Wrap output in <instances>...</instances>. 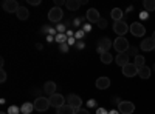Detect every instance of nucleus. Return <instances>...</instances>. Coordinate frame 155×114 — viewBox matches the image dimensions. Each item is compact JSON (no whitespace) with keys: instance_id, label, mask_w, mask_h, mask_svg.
<instances>
[{"instance_id":"obj_1","label":"nucleus","mask_w":155,"mask_h":114,"mask_svg":"<svg viewBox=\"0 0 155 114\" xmlns=\"http://www.w3.org/2000/svg\"><path fill=\"white\" fill-rule=\"evenodd\" d=\"M113 48L120 54V53H127V49L130 46H129V42H127L126 37H116V40L113 42Z\"/></svg>"},{"instance_id":"obj_2","label":"nucleus","mask_w":155,"mask_h":114,"mask_svg":"<svg viewBox=\"0 0 155 114\" xmlns=\"http://www.w3.org/2000/svg\"><path fill=\"white\" fill-rule=\"evenodd\" d=\"M112 40L109 39V37H101V39L98 40V53L99 56L104 54V53H109V49L112 48Z\"/></svg>"},{"instance_id":"obj_3","label":"nucleus","mask_w":155,"mask_h":114,"mask_svg":"<svg viewBox=\"0 0 155 114\" xmlns=\"http://www.w3.org/2000/svg\"><path fill=\"white\" fill-rule=\"evenodd\" d=\"M34 109L36 111H41V112H44V111H47L51 105H50V100L47 99V97H37L36 100H34Z\"/></svg>"},{"instance_id":"obj_4","label":"nucleus","mask_w":155,"mask_h":114,"mask_svg":"<svg viewBox=\"0 0 155 114\" xmlns=\"http://www.w3.org/2000/svg\"><path fill=\"white\" fill-rule=\"evenodd\" d=\"M113 31L118 34L120 37H123L127 31H130V26H129L124 20H120V22H115L113 23Z\"/></svg>"},{"instance_id":"obj_5","label":"nucleus","mask_w":155,"mask_h":114,"mask_svg":"<svg viewBox=\"0 0 155 114\" xmlns=\"http://www.w3.org/2000/svg\"><path fill=\"white\" fill-rule=\"evenodd\" d=\"M48 100H50V105L54 106V108L58 109V108H61L62 105H65V100H67V99L64 97L62 94H58V93H56V94H53V96H50Z\"/></svg>"},{"instance_id":"obj_6","label":"nucleus","mask_w":155,"mask_h":114,"mask_svg":"<svg viewBox=\"0 0 155 114\" xmlns=\"http://www.w3.org/2000/svg\"><path fill=\"white\" fill-rule=\"evenodd\" d=\"M118 111L121 114H132L135 111V105L132 102H129V100H123V102L118 103Z\"/></svg>"},{"instance_id":"obj_7","label":"nucleus","mask_w":155,"mask_h":114,"mask_svg":"<svg viewBox=\"0 0 155 114\" xmlns=\"http://www.w3.org/2000/svg\"><path fill=\"white\" fill-rule=\"evenodd\" d=\"M130 32L134 37H143L146 34V28H144V25H141L140 22H135L130 25Z\"/></svg>"},{"instance_id":"obj_8","label":"nucleus","mask_w":155,"mask_h":114,"mask_svg":"<svg viewBox=\"0 0 155 114\" xmlns=\"http://www.w3.org/2000/svg\"><path fill=\"white\" fill-rule=\"evenodd\" d=\"M62 17H64V12H62V9L58 8V6L51 8L50 12H48V20H50V22H59V20H62Z\"/></svg>"},{"instance_id":"obj_9","label":"nucleus","mask_w":155,"mask_h":114,"mask_svg":"<svg viewBox=\"0 0 155 114\" xmlns=\"http://www.w3.org/2000/svg\"><path fill=\"white\" fill-rule=\"evenodd\" d=\"M67 103H68L70 106H73L74 109H79V108L82 106V99L78 96V94H70V96L67 97Z\"/></svg>"},{"instance_id":"obj_10","label":"nucleus","mask_w":155,"mask_h":114,"mask_svg":"<svg viewBox=\"0 0 155 114\" xmlns=\"http://www.w3.org/2000/svg\"><path fill=\"white\" fill-rule=\"evenodd\" d=\"M19 3L16 2V0H5V2H3V9L6 11V12H9V14H11V12H17L19 11Z\"/></svg>"},{"instance_id":"obj_11","label":"nucleus","mask_w":155,"mask_h":114,"mask_svg":"<svg viewBox=\"0 0 155 114\" xmlns=\"http://www.w3.org/2000/svg\"><path fill=\"white\" fill-rule=\"evenodd\" d=\"M123 74L126 77H134V75H138V68L134 63H127L126 66H123Z\"/></svg>"},{"instance_id":"obj_12","label":"nucleus","mask_w":155,"mask_h":114,"mask_svg":"<svg viewBox=\"0 0 155 114\" xmlns=\"http://www.w3.org/2000/svg\"><path fill=\"white\" fill-rule=\"evenodd\" d=\"M85 19L90 22V23H98L99 22V11L98 9H95V8H90L88 11H87V14H85Z\"/></svg>"},{"instance_id":"obj_13","label":"nucleus","mask_w":155,"mask_h":114,"mask_svg":"<svg viewBox=\"0 0 155 114\" xmlns=\"http://www.w3.org/2000/svg\"><path fill=\"white\" fill-rule=\"evenodd\" d=\"M140 48L143 49V51H155V43H153V40H152V37H146V39L141 42V45H140Z\"/></svg>"},{"instance_id":"obj_14","label":"nucleus","mask_w":155,"mask_h":114,"mask_svg":"<svg viewBox=\"0 0 155 114\" xmlns=\"http://www.w3.org/2000/svg\"><path fill=\"white\" fill-rule=\"evenodd\" d=\"M95 85H96V88L98 90H106V88H109L110 86V79L109 77H98L96 79V82H95Z\"/></svg>"},{"instance_id":"obj_15","label":"nucleus","mask_w":155,"mask_h":114,"mask_svg":"<svg viewBox=\"0 0 155 114\" xmlns=\"http://www.w3.org/2000/svg\"><path fill=\"white\" fill-rule=\"evenodd\" d=\"M116 63H118V65L123 68V66H126L127 63H129V54L127 53H120L118 56H116Z\"/></svg>"},{"instance_id":"obj_16","label":"nucleus","mask_w":155,"mask_h":114,"mask_svg":"<svg viewBox=\"0 0 155 114\" xmlns=\"http://www.w3.org/2000/svg\"><path fill=\"white\" fill-rule=\"evenodd\" d=\"M44 91L48 94V96H53V94H56V83L54 82H45V85H44Z\"/></svg>"},{"instance_id":"obj_17","label":"nucleus","mask_w":155,"mask_h":114,"mask_svg":"<svg viewBox=\"0 0 155 114\" xmlns=\"http://www.w3.org/2000/svg\"><path fill=\"white\" fill-rule=\"evenodd\" d=\"M150 74H152V71H150V68H149L147 65L138 68V75H140L141 79H149V77H150Z\"/></svg>"},{"instance_id":"obj_18","label":"nucleus","mask_w":155,"mask_h":114,"mask_svg":"<svg viewBox=\"0 0 155 114\" xmlns=\"http://www.w3.org/2000/svg\"><path fill=\"white\" fill-rule=\"evenodd\" d=\"M56 112H58V114H74L76 109H74L73 106H70L68 103H65V105H62L61 108H58Z\"/></svg>"},{"instance_id":"obj_19","label":"nucleus","mask_w":155,"mask_h":114,"mask_svg":"<svg viewBox=\"0 0 155 114\" xmlns=\"http://www.w3.org/2000/svg\"><path fill=\"white\" fill-rule=\"evenodd\" d=\"M65 5H67V8H68L70 11H78L82 3H81V0H67Z\"/></svg>"},{"instance_id":"obj_20","label":"nucleus","mask_w":155,"mask_h":114,"mask_svg":"<svg viewBox=\"0 0 155 114\" xmlns=\"http://www.w3.org/2000/svg\"><path fill=\"white\" fill-rule=\"evenodd\" d=\"M17 14V17H19V20H27L28 17H30V11L25 8V6H20L19 8V11L16 12Z\"/></svg>"},{"instance_id":"obj_21","label":"nucleus","mask_w":155,"mask_h":114,"mask_svg":"<svg viewBox=\"0 0 155 114\" xmlns=\"http://www.w3.org/2000/svg\"><path fill=\"white\" fill-rule=\"evenodd\" d=\"M110 16H112V19L115 22H120V20H123V11L120 8H113L112 12H110Z\"/></svg>"},{"instance_id":"obj_22","label":"nucleus","mask_w":155,"mask_h":114,"mask_svg":"<svg viewBox=\"0 0 155 114\" xmlns=\"http://www.w3.org/2000/svg\"><path fill=\"white\" fill-rule=\"evenodd\" d=\"M33 109H34V105L30 103V102H25V103L20 106V112H22V114H30Z\"/></svg>"},{"instance_id":"obj_23","label":"nucleus","mask_w":155,"mask_h":114,"mask_svg":"<svg viewBox=\"0 0 155 114\" xmlns=\"http://www.w3.org/2000/svg\"><path fill=\"white\" fill-rule=\"evenodd\" d=\"M144 62H146V60H144V57L138 54V56H137V57L134 59V65H135L137 68H141V66H144V65H146Z\"/></svg>"},{"instance_id":"obj_24","label":"nucleus","mask_w":155,"mask_h":114,"mask_svg":"<svg viewBox=\"0 0 155 114\" xmlns=\"http://www.w3.org/2000/svg\"><path fill=\"white\" fill-rule=\"evenodd\" d=\"M144 9L147 11V12H150V11H153L155 9V0H144Z\"/></svg>"},{"instance_id":"obj_25","label":"nucleus","mask_w":155,"mask_h":114,"mask_svg":"<svg viewBox=\"0 0 155 114\" xmlns=\"http://www.w3.org/2000/svg\"><path fill=\"white\" fill-rule=\"evenodd\" d=\"M112 60H113V57H112V54H110V53H104V54H101V62H102V63L109 65V63H112Z\"/></svg>"},{"instance_id":"obj_26","label":"nucleus","mask_w":155,"mask_h":114,"mask_svg":"<svg viewBox=\"0 0 155 114\" xmlns=\"http://www.w3.org/2000/svg\"><path fill=\"white\" fill-rule=\"evenodd\" d=\"M54 40H56L58 43L62 45V43H65L68 39H67V35H65V34H56V39H54Z\"/></svg>"},{"instance_id":"obj_27","label":"nucleus","mask_w":155,"mask_h":114,"mask_svg":"<svg viewBox=\"0 0 155 114\" xmlns=\"http://www.w3.org/2000/svg\"><path fill=\"white\" fill-rule=\"evenodd\" d=\"M19 112H20V108L16 106V105H11L8 108V114H19Z\"/></svg>"},{"instance_id":"obj_28","label":"nucleus","mask_w":155,"mask_h":114,"mask_svg":"<svg viewBox=\"0 0 155 114\" xmlns=\"http://www.w3.org/2000/svg\"><path fill=\"white\" fill-rule=\"evenodd\" d=\"M127 54H129V57H130V56L137 57V56H138V49H137L135 46H132V48H129V49H127Z\"/></svg>"},{"instance_id":"obj_29","label":"nucleus","mask_w":155,"mask_h":114,"mask_svg":"<svg viewBox=\"0 0 155 114\" xmlns=\"http://www.w3.org/2000/svg\"><path fill=\"white\" fill-rule=\"evenodd\" d=\"M84 37H85V32H84V29H79V31H78V32L74 34V39H76V40H82Z\"/></svg>"},{"instance_id":"obj_30","label":"nucleus","mask_w":155,"mask_h":114,"mask_svg":"<svg viewBox=\"0 0 155 114\" xmlns=\"http://www.w3.org/2000/svg\"><path fill=\"white\" fill-rule=\"evenodd\" d=\"M96 25H98V28H101V29H104V28L107 26V20H106V19H99V22H98Z\"/></svg>"},{"instance_id":"obj_31","label":"nucleus","mask_w":155,"mask_h":114,"mask_svg":"<svg viewBox=\"0 0 155 114\" xmlns=\"http://www.w3.org/2000/svg\"><path fill=\"white\" fill-rule=\"evenodd\" d=\"M6 80V72H5V69H2V71H0V82H5Z\"/></svg>"},{"instance_id":"obj_32","label":"nucleus","mask_w":155,"mask_h":114,"mask_svg":"<svg viewBox=\"0 0 155 114\" xmlns=\"http://www.w3.org/2000/svg\"><path fill=\"white\" fill-rule=\"evenodd\" d=\"M76 48H78V49H84V48H85V43H84L82 40H78V42H76Z\"/></svg>"},{"instance_id":"obj_33","label":"nucleus","mask_w":155,"mask_h":114,"mask_svg":"<svg viewBox=\"0 0 155 114\" xmlns=\"http://www.w3.org/2000/svg\"><path fill=\"white\" fill-rule=\"evenodd\" d=\"M58 34H64V31H65V25H58Z\"/></svg>"},{"instance_id":"obj_34","label":"nucleus","mask_w":155,"mask_h":114,"mask_svg":"<svg viewBox=\"0 0 155 114\" xmlns=\"http://www.w3.org/2000/svg\"><path fill=\"white\" fill-rule=\"evenodd\" d=\"M74 114H90V112H88V109H85V108H79V109H76Z\"/></svg>"},{"instance_id":"obj_35","label":"nucleus","mask_w":155,"mask_h":114,"mask_svg":"<svg viewBox=\"0 0 155 114\" xmlns=\"http://www.w3.org/2000/svg\"><path fill=\"white\" fill-rule=\"evenodd\" d=\"M61 51H62V53H67V51H68V43H62V45H61Z\"/></svg>"},{"instance_id":"obj_36","label":"nucleus","mask_w":155,"mask_h":114,"mask_svg":"<svg viewBox=\"0 0 155 114\" xmlns=\"http://www.w3.org/2000/svg\"><path fill=\"white\" fill-rule=\"evenodd\" d=\"M147 17H149V12H147V11H143V12L140 14V19H147Z\"/></svg>"},{"instance_id":"obj_37","label":"nucleus","mask_w":155,"mask_h":114,"mask_svg":"<svg viewBox=\"0 0 155 114\" xmlns=\"http://www.w3.org/2000/svg\"><path fill=\"white\" fill-rule=\"evenodd\" d=\"M64 3H65V2H64V0H54V5L58 6V8H61Z\"/></svg>"},{"instance_id":"obj_38","label":"nucleus","mask_w":155,"mask_h":114,"mask_svg":"<svg viewBox=\"0 0 155 114\" xmlns=\"http://www.w3.org/2000/svg\"><path fill=\"white\" fill-rule=\"evenodd\" d=\"M98 114H109V111L107 109H104V108H98V111H96Z\"/></svg>"},{"instance_id":"obj_39","label":"nucleus","mask_w":155,"mask_h":114,"mask_svg":"<svg viewBox=\"0 0 155 114\" xmlns=\"http://www.w3.org/2000/svg\"><path fill=\"white\" fill-rule=\"evenodd\" d=\"M67 43L71 46V45H74V43H76V39H74V37H70V39L67 40Z\"/></svg>"},{"instance_id":"obj_40","label":"nucleus","mask_w":155,"mask_h":114,"mask_svg":"<svg viewBox=\"0 0 155 114\" xmlns=\"http://www.w3.org/2000/svg\"><path fill=\"white\" fill-rule=\"evenodd\" d=\"M90 31H92V26H90V25H84V32H90Z\"/></svg>"},{"instance_id":"obj_41","label":"nucleus","mask_w":155,"mask_h":114,"mask_svg":"<svg viewBox=\"0 0 155 114\" xmlns=\"http://www.w3.org/2000/svg\"><path fill=\"white\" fill-rule=\"evenodd\" d=\"M28 2H30L31 5H39V3H41V0H28Z\"/></svg>"},{"instance_id":"obj_42","label":"nucleus","mask_w":155,"mask_h":114,"mask_svg":"<svg viewBox=\"0 0 155 114\" xmlns=\"http://www.w3.org/2000/svg\"><path fill=\"white\" fill-rule=\"evenodd\" d=\"M109 114H121L118 109H112V111H109Z\"/></svg>"},{"instance_id":"obj_43","label":"nucleus","mask_w":155,"mask_h":114,"mask_svg":"<svg viewBox=\"0 0 155 114\" xmlns=\"http://www.w3.org/2000/svg\"><path fill=\"white\" fill-rule=\"evenodd\" d=\"M79 23H81V19H76V20H74V25H78V26H79Z\"/></svg>"},{"instance_id":"obj_44","label":"nucleus","mask_w":155,"mask_h":114,"mask_svg":"<svg viewBox=\"0 0 155 114\" xmlns=\"http://www.w3.org/2000/svg\"><path fill=\"white\" fill-rule=\"evenodd\" d=\"M152 40H153V43H155V31H153V34H152Z\"/></svg>"},{"instance_id":"obj_45","label":"nucleus","mask_w":155,"mask_h":114,"mask_svg":"<svg viewBox=\"0 0 155 114\" xmlns=\"http://www.w3.org/2000/svg\"><path fill=\"white\" fill-rule=\"evenodd\" d=\"M153 71H155V63H153Z\"/></svg>"},{"instance_id":"obj_46","label":"nucleus","mask_w":155,"mask_h":114,"mask_svg":"<svg viewBox=\"0 0 155 114\" xmlns=\"http://www.w3.org/2000/svg\"><path fill=\"white\" fill-rule=\"evenodd\" d=\"M0 114H6V112H0Z\"/></svg>"}]
</instances>
